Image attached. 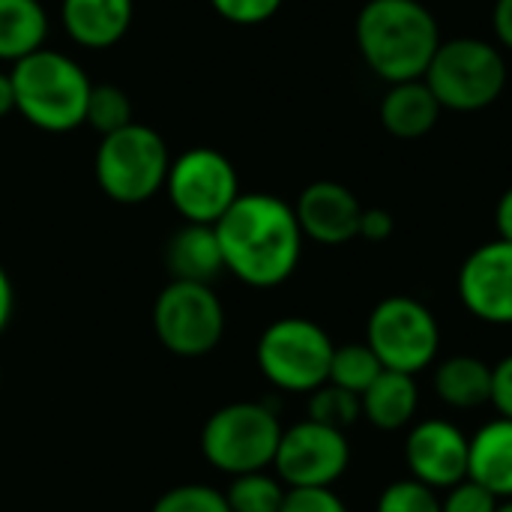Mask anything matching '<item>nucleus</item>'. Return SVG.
I'll use <instances>...</instances> for the list:
<instances>
[{
  "label": "nucleus",
  "mask_w": 512,
  "mask_h": 512,
  "mask_svg": "<svg viewBox=\"0 0 512 512\" xmlns=\"http://www.w3.org/2000/svg\"><path fill=\"white\" fill-rule=\"evenodd\" d=\"M225 270L252 288L288 282L303 255V231L288 201L270 192H240L213 225Z\"/></svg>",
  "instance_id": "1"
},
{
  "label": "nucleus",
  "mask_w": 512,
  "mask_h": 512,
  "mask_svg": "<svg viewBox=\"0 0 512 512\" xmlns=\"http://www.w3.org/2000/svg\"><path fill=\"white\" fill-rule=\"evenodd\" d=\"M354 36L366 66L387 84L423 78L444 42L435 15L420 0H366Z\"/></svg>",
  "instance_id": "2"
},
{
  "label": "nucleus",
  "mask_w": 512,
  "mask_h": 512,
  "mask_svg": "<svg viewBox=\"0 0 512 512\" xmlns=\"http://www.w3.org/2000/svg\"><path fill=\"white\" fill-rule=\"evenodd\" d=\"M15 87V111L36 129L63 135L84 126L93 90L81 63L57 48H39L9 69Z\"/></svg>",
  "instance_id": "3"
},
{
  "label": "nucleus",
  "mask_w": 512,
  "mask_h": 512,
  "mask_svg": "<svg viewBox=\"0 0 512 512\" xmlns=\"http://www.w3.org/2000/svg\"><path fill=\"white\" fill-rule=\"evenodd\" d=\"M171 153L165 138L144 123H129L99 138L93 174L99 189L117 204H144L165 189Z\"/></svg>",
  "instance_id": "4"
},
{
  "label": "nucleus",
  "mask_w": 512,
  "mask_h": 512,
  "mask_svg": "<svg viewBox=\"0 0 512 512\" xmlns=\"http://www.w3.org/2000/svg\"><path fill=\"white\" fill-rule=\"evenodd\" d=\"M423 81L450 111H483L507 87V63L501 51L477 36H456L438 45Z\"/></svg>",
  "instance_id": "5"
},
{
  "label": "nucleus",
  "mask_w": 512,
  "mask_h": 512,
  "mask_svg": "<svg viewBox=\"0 0 512 512\" xmlns=\"http://www.w3.org/2000/svg\"><path fill=\"white\" fill-rule=\"evenodd\" d=\"M279 417L258 402H234L219 408L201 432L204 459L231 477L267 471L282 441Z\"/></svg>",
  "instance_id": "6"
},
{
  "label": "nucleus",
  "mask_w": 512,
  "mask_h": 512,
  "mask_svg": "<svg viewBox=\"0 0 512 512\" xmlns=\"http://www.w3.org/2000/svg\"><path fill=\"white\" fill-rule=\"evenodd\" d=\"M333 339L309 318H279L258 339L261 375L285 393H315L330 378Z\"/></svg>",
  "instance_id": "7"
},
{
  "label": "nucleus",
  "mask_w": 512,
  "mask_h": 512,
  "mask_svg": "<svg viewBox=\"0 0 512 512\" xmlns=\"http://www.w3.org/2000/svg\"><path fill=\"white\" fill-rule=\"evenodd\" d=\"M366 345L387 372L417 375L438 360L441 327L426 303L408 294H393L369 312Z\"/></svg>",
  "instance_id": "8"
},
{
  "label": "nucleus",
  "mask_w": 512,
  "mask_h": 512,
  "mask_svg": "<svg viewBox=\"0 0 512 512\" xmlns=\"http://www.w3.org/2000/svg\"><path fill=\"white\" fill-rule=\"evenodd\" d=\"M165 192L183 222L216 225L240 198L234 162L213 147H189L171 159Z\"/></svg>",
  "instance_id": "9"
},
{
  "label": "nucleus",
  "mask_w": 512,
  "mask_h": 512,
  "mask_svg": "<svg viewBox=\"0 0 512 512\" xmlns=\"http://www.w3.org/2000/svg\"><path fill=\"white\" fill-rule=\"evenodd\" d=\"M153 330L171 354L204 357L222 342L225 309L210 285L171 279L156 297Z\"/></svg>",
  "instance_id": "10"
},
{
  "label": "nucleus",
  "mask_w": 512,
  "mask_h": 512,
  "mask_svg": "<svg viewBox=\"0 0 512 512\" xmlns=\"http://www.w3.org/2000/svg\"><path fill=\"white\" fill-rule=\"evenodd\" d=\"M351 465L345 432L303 420L282 432L273 468L288 489H330Z\"/></svg>",
  "instance_id": "11"
},
{
  "label": "nucleus",
  "mask_w": 512,
  "mask_h": 512,
  "mask_svg": "<svg viewBox=\"0 0 512 512\" xmlns=\"http://www.w3.org/2000/svg\"><path fill=\"white\" fill-rule=\"evenodd\" d=\"M462 306L486 321L507 327L512 324V243L510 240H492L477 246L456 279Z\"/></svg>",
  "instance_id": "12"
},
{
  "label": "nucleus",
  "mask_w": 512,
  "mask_h": 512,
  "mask_svg": "<svg viewBox=\"0 0 512 512\" xmlns=\"http://www.w3.org/2000/svg\"><path fill=\"white\" fill-rule=\"evenodd\" d=\"M471 438L450 420H420L411 426L405 441V465L414 480L435 492H447L468 480Z\"/></svg>",
  "instance_id": "13"
},
{
  "label": "nucleus",
  "mask_w": 512,
  "mask_h": 512,
  "mask_svg": "<svg viewBox=\"0 0 512 512\" xmlns=\"http://www.w3.org/2000/svg\"><path fill=\"white\" fill-rule=\"evenodd\" d=\"M297 222L303 237L321 243V246H342L360 237V216L363 204L357 195L336 183V180H315L309 183L297 204H294Z\"/></svg>",
  "instance_id": "14"
},
{
  "label": "nucleus",
  "mask_w": 512,
  "mask_h": 512,
  "mask_svg": "<svg viewBox=\"0 0 512 512\" xmlns=\"http://www.w3.org/2000/svg\"><path fill=\"white\" fill-rule=\"evenodd\" d=\"M135 0H60V24L78 48H114L132 27Z\"/></svg>",
  "instance_id": "15"
},
{
  "label": "nucleus",
  "mask_w": 512,
  "mask_h": 512,
  "mask_svg": "<svg viewBox=\"0 0 512 512\" xmlns=\"http://www.w3.org/2000/svg\"><path fill=\"white\" fill-rule=\"evenodd\" d=\"M165 267H168L171 279H177V282L210 285L225 270L216 228L195 225V222H186L183 228H177L171 234V240L165 243Z\"/></svg>",
  "instance_id": "16"
},
{
  "label": "nucleus",
  "mask_w": 512,
  "mask_h": 512,
  "mask_svg": "<svg viewBox=\"0 0 512 512\" xmlns=\"http://www.w3.org/2000/svg\"><path fill=\"white\" fill-rule=\"evenodd\" d=\"M468 477L498 501H512V420L498 417L471 438Z\"/></svg>",
  "instance_id": "17"
},
{
  "label": "nucleus",
  "mask_w": 512,
  "mask_h": 512,
  "mask_svg": "<svg viewBox=\"0 0 512 512\" xmlns=\"http://www.w3.org/2000/svg\"><path fill=\"white\" fill-rule=\"evenodd\" d=\"M441 111H444L441 102L435 99V93L429 90V84L423 78L390 84V90L381 99V123L390 135H396L402 141L429 135L435 129Z\"/></svg>",
  "instance_id": "18"
},
{
  "label": "nucleus",
  "mask_w": 512,
  "mask_h": 512,
  "mask_svg": "<svg viewBox=\"0 0 512 512\" xmlns=\"http://www.w3.org/2000/svg\"><path fill=\"white\" fill-rule=\"evenodd\" d=\"M363 417L381 432H399L414 423L420 408V390L414 375L405 372H381L375 384L360 396Z\"/></svg>",
  "instance_id": "19"
},
{
  "label": "nucleus",
  "mask_w": 512,
  "mask_h": 512,
  "mask_svg": "<svg viewBox=\"0 0 512 512\" xmlns=\"http://www.w3.org/2000/svg\"><path fill=\"white\" fill-rule=\"evenodd\" d=\"M432 387L453 411H474L492 402V366L471 354L447 357L435 366Z\"/></svg>",
  "instance_id": "20"
},
{
  "label": "nucleus",
  "mask_w": 512,
  "mask_h": 512,
  "mask_svg": "<svg viewBox=\"0 0 512 512\" xmlns=\"http://www.w3.org/2000/svg\"><path fill=\"white\" fill-rule=\"evenodd\" d=\"M45 39L48 12L42 0H0V63H18L45 48Z\"/></svg>",
  "instance_id": "21"
},
{
  "label": "nucleus",
  "mask_w": 512,
  "mask_h": 512,
  "mask_svg": "<svg viewBox=\"0 0 512 512\" xmlns=\"http://www.w3.org/2000/svg\"><path fill=\"white\" fill-rule=\"evenodd\" d=\"M384 372L381 360L375 357V351L366 342H351V345H339L333 348V360H330V384L363 396L375 378Z\"/></svg>",
  "instance_id": "22"
},
{
  "label": "nucleus",
  "mask_w": 512,
  "mask_h": 512,
  "mask_svg": "<svg viewBox=\"0 0 512 512\" xmlns=\"http://www.w3.org/2000/svg\"><path fill=\"white\" fill-rule=\"evenodd\" d=\"M285 492L288 486L279 477H270L267 471H255V474L234 477L225 501L231 512H279Z\"/></svg>",
  "instance_id": "23"
},
{
  "label": "nucleus",
  "mask_w": 512,
  "mask_h": 512,
  "mask_svg": "<svg viewBox=\"0 0 512 512\" xmlns=\"http://www.w3.org/2000/svg\"><path fill=\"white\" fill-rule=\"evenodd\" d=\"M129 123H135L129 93L117 84H93L90 99H87L84 126H90L102 138V135H111V132L129 126Z\"/></svg>",
  "instance_id": "24"
},
{
  "label": "nucleus",
  "mask_w": 512,
  "mask_h": 512,
  "mask_svg": "<svg viewBox=\"0 0 512 512\" xmlns=\"http://www.w3.org/2000/svg\"><path fill=\"white\" fill-rule=\"evenodd\" d=\"M360 417H363L360 396L357 393H348V390H342V387H336L330 381L309 396V420H315V423H324L330 429L345 432Z\"/></svg>",
  "instance_id": "25"
},
{
  "label": "nucleus",
  "mask_w": 512,
  "mask_h": 512,
  "mask_svg": "<svg viewBox=\"0 0 512 512\" xmlns=\"http://www.w3.org/2000/svg\"><path fill=\"white\" fill-rule=\"evenodd\" d=\"M378 512H441V498L435 489L423 486L420 480H396L390 483L381 498H378Z\"/></svg>",
  "instance_id": "26"
},
{
  "label": "nucleus",
  "mask_w": 512,
  "mask_h": 512,
  "mask_svg": "<svg viewBox=\"0 0 512 512\" xmlns=\"http://www.w3.org/2000/svg\"><path fill=\"white\" fill-rule=\"evenodd\" d=\"M153 512H231V507H228L225 495L216 492L213 486L189 483V486H177V489L165 492L153 504Z\"/></svg>",
  "instance_id": "27"
},
{
  "label": "nucleus",
  "mask_w": 512,
  "mask_h": 512,
  "mask_svg": "<svg viewBox=\"0 0 512 512\" xmlns=\"http://www.w3.org/2000/svg\"><path fill=\"white\" fill-rule=\"evenodd\" d=\"M282 3L285 0H210L216 15L237 27H258L270 21L282 9Z\"/></svg>",
  "instance_id": "28"
},
{
  "label": "nucleus",
  "mask_w": 512,
  "mask_h": 512,
  "mask_svg": "<svg viewBox=\"0 0 512 512\" xmlns=\"http://www.w3.org/2000/svg\"><path fill=\"white\" fill-rule=\"evenodd\" d=\"M498 504L501 501L492 492H486L480 483L468 477L453 489H447V495L441 498V512H495Z\"/></svg>",
  "instance_id": "29"
},
{
  "label": "nucleus",
  "mask_w": 512,
  "mask_h": 512,
  "mask_svg": "<svg viewBox=\"0 0 512 512\" xmlns=\"http://www.w3.org/2000/svg\"><path fill=\"white\" fill-rule=\"evenodd\" d=\"M279 512H348L333 489H288Z\"/></svg>",
  "instance_id": "30"
},
{
  "label": "nucleus",
  "mask_w": 512,
  "mask_h": 512,
  "mask_svg": "<svg viewBox=\"0 0 512 512\" xmlns=\"http://www.w3.org/2000/svg\"><path fill=\"white\" fill-rule=\"evenodd\" d=\"M501 417L512 420V354L492 366V402Z\"/></svg>",
  "instance_id": "31"
},
{
  "label": "nucleus",
  "mask_w": 512,
  "mask_h": 512,
  "mask_svg": "<svg viewBox=\"0 0 512 512\" xmlns=\"http://www.w3.org/2000/svg\"><path fill=\"white\" fill-rule=\"evenodd\" d=\"M396 231V219L390 216V210L384 207H363V216H360V237L369 240V243H384L390 240Z\"/></svg>",
  "instance_id": "32"
},
{
  "label": "nucleus",
  "mask_w": 512,
  "mask_h": 512,
  "mask_svg": "<svg viewBox=\"0 0 512 512\" xmlns=\"http://www.w3.org/2000/svg\"><path fill=\"white\" fill-rule=\"evenodd\" d=\"M492 27H495L498 42L512 51V0H495V9H492Z\"/></svg>",
  "instance_id": "33"
},
{
  "label": "nucleus",
  "mask_w": 512,
  "mask_h": 512,
  "mask_svg": "<svg viewBox=\"0 0 512 512\" xmlns=\"http://www.w3.org/2000/svg\"><path fill=\"white\" fill-rule=\"evenodd\" d=\"M495 225H498V237L512 243V186L501 195L498 210H495Z\"/></svg>",
  "instance_id": "34"
},
{
  "label": "nucleus",
  "mask_w": 512,
  "mask_h": 512,
  "mask_svg": "<svg viewBox=\"0 0 512 512\" xmlns=\"http://www.w3.org/2000/svg\"><path fill=\"white\" fill-rule=\"evenodd\" d=\"M12 306H15L12 282H9V273H6L3 264H0V333L6 330V324H9V318H12Z\"/></svg>",
  "instance_id": "35"
},
{
  "label": "nucleus",
  "mask_w": 512,
  "mask_h": 512,
  "mask_svg": "<svg viewBox=\"0 0 512 512\" xmlns=\"http://www.w3.org/2000/svg\"><path fill=\"white\" fill-rule=\"evenodd\" d=\"M15 111V87H12V75L0 72V117H9Z\"/></svg>",
  "instance_id": "36"
},
{
  "label": "nucleus",
  "mask_w": 512,
  "mask_h": 512,
  "mask_svg": "<svg viewBox=\"0 0 512 512\" xmlns=\"http://www.w3.org/2000/svg\"><path fill=\"white\" fill-rule=\"evenodd\" d=\"M495 512H512V501H501V504H498V510Z\"/></svg>",
  "instance_id": "37"
},
{
  "label": "nucleus",
  "mask_w": 512,
  "mask_h": 512,
  "mask_svg": "<svg viewBox=\"0 0 512 512\" xmlns=\"http://www.w3.org/2000/svg\"><path fill=\"white\" fill-rule=\"evenodd\" d=\"M0 381H3V366H0Z\"/></svg>",
  "instance_id": "38"
}]
</instances>
